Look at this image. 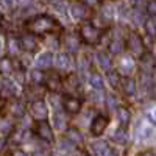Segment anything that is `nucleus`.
Masks as SVG:
<instances>
[{"label": "nucleus", "mask_w": 156, "mask_h": 156, "mask_svg": "<svg viewBox=\"0 0 156 156\" xmlns=\"http://www.w3.org/2000/svg\"><path fill=\"white\" fill-rule=\"evenodd\" d=\"M58 27L56 20L48 16V14H41V16H36L33 17L28 23H27V28L30 33L33 34H45V33H51L55 31Z\"/></svg>", "instance_id": "nucleus-1"}, {"label": "nucleus", "mask_w": 156, "mask_h": 156, "mask_svg": "<svg viewBox=\"0 0 156 156\" xmlns=\"http://www.w3.org/2000/svg\"><path fill=\"white\" fill-rule=\"evenodd\" d=\"M80 36L86 44H97L101 37V31L90 22H84L80 27Z\"/></svg>", "instance_id": "nucleus-2"}, {"label": "nucleus", "mask_w": 156, "mask_h": 156, "mask_svg": "<svg viewBox=\"0 0 156 156\" xmlns=\"http://www.w3.org/2000/svg\"><path fill=\"white\" fill-rule=\"evenodd\" d=\"M30 111H31L33 119H36V120H45L47 114H48V108L44 100H34L30 106Z\"/></svg>", "instance_id": "nucleus-3"}, {"label": "nucleus", "mask_w": 156, "mask_h": 156, "mask_svg": "<svg viewBox=\"0 0 156 156\" xmlns=\"http://www.w3.org/2000/svg\"><path fill=\"white\" fill-rule=\"evenodd\" d=\"M108 123H109V119H108L106 115H103V114L95 115L92 123H90V133H92L94 136H100L106 129Z\"/></svg>", "instance_id": "nucleus-4"}, {"label": "nucleus", "mask_w": 156, "mask_h": 156, "mask_svg": "<svg viewBox=\"0 0 156 156\" xmlns=\"http://www.w3.org/2000/svg\"><path fill=\"white\" fill-rule=\"evenodd\" d=\"M34 131H36V136H37L39 139L47 140V142H51V140H53V131H51L50 125H48L45 120H37Z\"/></svg>", "instance_id": "nucleus-5"}, {"label": "nucleus", "mask_w": 156, "mask_h": 156, "mask_svg": "<svg viewBox=\"0 0 156 156\" xmlns=\"http://www.w3.org/2000/svg\"><path fill=\"white\" fill-rule=\"evenodd\" d=\"M126 47L128 50L134 55H144V44H142V39L136 34V33H131L128 37V42H126Z\"/></svg>", "instance_id": "nucleus-6"}, {"label": "nucleus", "mask_w": 156, "mask_h": 156, "mask_svg": "<svg viewBox=\"0 0 156 156\" xmlns=\"http://www.w3.org/2000/svg\"><path fill=\"white\" fill-rule=\"evenodd\" d=\"M69 14L72 19H76V20H81L86 17L87 14V8L84 3H78V2H73L70 6H69Z\"/></svg>", "instance_id": "nucleus-7"}, {"label": "nucleus", "mask_w": 156, "mask_h": 156, "mask_svg": "<svg viewBox=\"0 0 156 156\" xmlns=\"http://www.w3.org/2000/svg\"><path fill=\"white\" fill-rule=\"evenodd\" d=\"M62 106H64V109H66V112L76 114V112H80V109H81V101L78 98H75V97L67 95V97H64Z\"/></svg>", "instance_id": "nucleus-8"}, {"label": "nucleus", "mask_w": 156, "mask_h": 156, "mask_svg": "<svg viewBox=\"0 0 156 156\" xmlns=\"http://www.w3.org/2000/svg\"><path fill=\"white\" fill-rule=\"evenodd\" d=\"M53 66V55L50 51H44L36 58V67L41 69V70H47Z\"/></svg>", "instance_id": "nucleus-9"}, {"label": "nucleus", "mask_w": 156, "mask_h": 156, "mask_svg": "<svg viewBox=\"0 0 156 156\" xmlns=\"http://www.w3.org/2000/svg\"><path fill=\"white\" fill-rule=\"evenodd\" d=\"M20 45L25 51H34L37 42H36V37L33 33H28V34H23L20 37Z\"/></svg>", "instance_id": "nucleus-10"}, {"label": "nucleus", "mask_w": 156, "mask_h": 156, "mask_svg": "<svg viewBox=\"0 0 156 156\" xmlns=\"http://www.w3.org/2000/svg\"><path fill=\"white\" fill-rule=\"evenodd\" d=\"M151 134H153V126H151L150 123H147V122L137 123V126H136V136H137L139 139H147V137H150Z\"/></svg>", "instance_id": "nucleus-11"}, {"label": "nucleus", "mask_w": 156, "mask_h": 156, "mask_svg": "<svg viewBox=\"0 0 156 156\" xmlns=\"http://www.w3.org/2000/svg\"><path fill=\"white\" fill-rule=\"evenodd\" d=\"M122 89H123V92L126 95H134L136 94V89H137V83L134 78L131 76H126L123 78V81H122Z\"/></svg>", "instance_id": "nucleus-12"}, {"label": "nucleus", "mask_w": 156, "mask_h": 156, "mask_svg": "<svg viewBox=\"0 0 156 156\" xmlns=\"http://www.w3.org/2000/svg\"><path fill=\"white\" fill-rule=\"evenodd\" d=\"M92 147H94V150H95V153H97L98 156H114L112 150L109 148V145L106 144V142H101V140L94 142Z\"/></svg>", "instance_id": "nucleus-13"}, {"label": "nucleus", "mask_w": 156, "mask_h": 156, "mask_svg": "<svg viewBox=\"0 0 156 156\" xmlns=\"http://www.w3.org/2000/svg\"><path fill=\"white\" fill-rule=\"evenodd\" d=\"M22 45H20V39H17L16 36H9L8 37V51L11 56H16L19 55Z\"/></svg>", "instance_id": "nucleus-14"}, {"label": "nucleus", "mask_w": 156, "mask_h": 156, "mask_svg": "<svg viewBox=\"0 0 156 156\" xmlns=\"http://www.w3.org/2000/svg\"><path fill=\"white\" fill-rule=\"evenodd\" d=\"M89 84H90V87H92L94 90H101L103 89V78H101V75L97 73V72H92L90 76H89Z\"/></svg>", "instance_id": "nucleus-15"}, {"label": "nucleus", "mask_w": 156, "mask_h": 156, "mask_svg": "<svg viewBox=\"0 0 156 156\" xmlns=\"http://www.w3.org/2000/svg\"><path fill=\"white\" fill-rule=\"evenodd\" d=\"M97 64L101 67V69H105V70H109L111 69V58L108 53H105V51H100V53H97Z\"/></svg>", "instance_id": "nucleus-16"}, {"label": "nucleus", "mask_w": 156, "mask_h": 156, "mask_svg": "<svg viewBox=\"0 0 156 156\" xmlns=\"http://www.w3.org/2000/svg\"><path fill=\"white\" fill-rule=\"evenodd\" d=\"M56 67L64 70L70 67V56L67 53H58L56 55Z\"/></svg>", "instance_id": "nucleus-17"}, {"label": "nucleus", "mask_w": 156, "mask_h": 156, "mask_svg": "<svg viewBox=\"0 0 156 156\" xmlns=\"http://www.w3.org/2000/svg\"><path fill=\"white\" fill-rule=\"evenodd\" d=\"M120 70H122V73L133 72V70H134V61H133V58L123 56V58L120 59Z\"/></svg>", "instance_id": "nucleus-18"}, {"label": "nucleus", "mask_w": 156, "mask_h": 156, "mask_svg": "<svg viewBox=\"0 0 156 156\" xmlns=\"http://www.w3.org/2000/svg\"><path fill=\"white\" fill-rule=\"evenodd\" d=\"M45 84H47V87H48L50 90H56V89H59V86H61V78H59L56 73L50 75V76H45Z\"/></svg>", "instance_id": "nucleus-19"}, {"label": "nucleus", "mask_w": 156, "mask_h": 156, "mask_svg": "<svg viewBox=\"0 0 156 156\" xmlns=\"http://www.w3.org/2000/svg\"><path fill=\"white\" fill-rule=\"evenodd\" d=\"M144 27H145V33H147L151 39H154V37H156V20H154L153 17L148 19V20H145Z\"/></svg>", "instance_id": "nucleus-20"}, {"label": "nucleus", "mask_w": 156, "mask_h": 156, "mask_svg": "<svg viewBox=\"0 0 156 156\" xmlns=\"http://www.w3.org/2000/svg\"><path fill=\"white\" fill-rule=\"evenodd\" d=\"M153 64H154V61H153L151 53H144V55H142V69L150 73L151 69H153Z\"/></svg>", "instance_id": "nucleus-21"}, {"label": "nucleus", "mask_w": 156, "mask_h": 156, "mask_svg": "<svg viewBox=\"0 0 156 156\" xmlns=\"http://www.w3.org/2000/svg\"><path fill=\"white\" fill-rule=\"evenodd\" d=\"M123 47H125V44H123V41L122 39H112V42L109 44V51L111 53H120V51H123Z\"/></svg>", "instance_id": "nucleus-22"}, {"label": "nucleus", "mask_w": 156, "mask_h": 156, "mask_svg": "<svg viewBox=\"0 0 156 156\" xmlns=\"http://www.w3.org/2000/svg\"><path fill=\"white\" fill-rule=\"evenodd\" d=\"M16 81L14 80H3V89H5V92H8L9 95H16L17 94V89H16Z\"/></svg>", "instance_id": "nucleus-23"}, {"label": "nucleus", "mask_w": 156, "mask_h": 156, "mask_svg": "<svg viewBox=\"0 0 156 156\" xmlns=\"http://www.w3.org/2000/svg\"><path fill=\"white\" fill-rule=\"evenodd\" d=\"M117 117H119V120H120L122 125H126L129 122V111L126 108H123V106L117 108Z\"/></svg>", "instance_id": "nucleus-24"}, {"label": "nucleus", "mask_w": 156, "mask_h": 156, "mask_svg": "<svg viewBox=\"0 0 156 156\" xmlns=\"http://www.w3.org/2000/svg\"><path fill=\"white\" fill-rule=\"evenodd\" d=\"M23 112H25V106H23L22 101H14V103H12V106H11V114H12V115L22 117Z\"/></svg>", "instance_id": "nucleus-25"}, {"label": "nucleus", "mask_w": 156, "mask_h": 156, "mask_svg": "<svg viewBox=\"0 0 156 156\" xmlns=\"http://www.w3.org/2000/svg\"><path fill=\"white\" fill-rule=\"evenodd\" d=\"M31 80H33V83L34 84H41V83H44L45 81V76H44V72L41 70V69H34V70H31Z\"/></svg>", "instance_id": "nucleus-26"}, {"label": "nucleus", "mask_w": 156, "mask_h": 156, "mask_svg": "<svg viewBox=\"0 0 156 156\" xmlns=\"http://www.w3.org/2000/svg\"><path fill=\"white\" fill-rule=\"evenodd\" d=\"M66 47H67V50L69 51H76L78 50V47H80V41L75 37V36H69L67 37V41H66Z\"/></svg>", "instance_id": "nucleus-27"}, {"label": "nucleus", "mask_w": 156, "mask_h": 156, "mask_svg": "<svg viewBox=\"0 0 156 156\" xmlns=\"http://www.w3.org/2000/svg\"><path fill=\"white\" fill-rule=\"evenodd\" d=\"M67 139H69L70 142H73V144H76V142H81L83 136H81V133L78 131V129H75V128H70L69 131H67Z\"/></svg>", "instance_id": "nucleus-28"}, {"label": "nucleus", "mask_w": 156, "mask_h": 156, "mask_svg": "<svg viewBox=\"0 0 156 156\" xmlns=\"http://www.w3.org/2000/svg\"><path fill=\"white\" fill-rule=\"evenodd\" d=\"M11 70H12V66H11L9 58H2L0 59V72L2 73H9Z\"/></svg>", "instance_id": "nucleus-29"}, {"label": "nucleus", "mask_w": 156, "mask_h": 156, "mask_svg": "<svg viewBox=\"0 0 156 156\" xmlns=\"http://www.w3.org/2000/svg\"><path fill=\"white\" fill-rule=\"evenodd\" d=\"M108 80H109L111 86L117 87V86L120 84V81H122V78L119 76V73H117V72H109V73H108Z\"/></svg>", "instance_id": "nucleus-30"}, {"label": "nucleus", "mask_w": 156, "mask_h": 156, "mask_svg": "<svg viewBox=\"0 0 156 156\" xmlns=\"http://www.w3.org/2000/svg\"><path fill=\"white\" fill-rule=\"evenodd\" d=\"M112 12H114V8L111 5H105L101 8V17L103 19H111L112 17Z\"/></svg>", "instance_id": "nucleus-31"}, {"label": "nucleus", "mask_w": 156, "mask_h": 156, "mask_svg": "<svg viewBox=\"0 0 156 156\" xmlns=\"http://www.w3.org/2000/svg\"><path fill=\"white\" fill-rule=\"evenodd\" d=\"M147 117L151 123H156V105H153L147 109Z\"/></svg>", "instance_id": "nucleus-32"}, {"label": "nucleus", "mask_w": 156, "mask_h": 156, "mask_svg": "<svg viewBox=\"0 0 156 156\" xmlns=\"http://www.w3.org/2000/svg\"><path fill=\"white\" fill-rule=\"evenodd\" d=\"M55 123H56L58 128H64V126H66V119H64V115H62L61 112H56V115H55Z\"/></svg>", "instance_id": "nucleus-33"}, {"label": "nucleus", "mask_w": 156, "mask_h": 156, "mask_svg": "<svg viewBox=\"0 0 156 156\" xmlns=\"http://www.w3.org/2000/svg\"><path fill=\"white\" fill-rule=\"evenodd\" d=\"M147 12L150 16H156V0H150L147 3Z\"/></svg>", "instance_id": "nucleus-34"}, {"label": "nucleus", "mask_w": 156, "mask_h": 156, "mask_svg": "<svg viewBox=\"0 0 156 156\" xmlns=\"http://www.w3.org/2000/svg\"><path fill=\"white\" fill-rule=\"evenodd\" d=\"M114 139H115V140H119V142H125V140H126V133H125V129L120 128L119 131L114 134Z\"/></svg>", "instance_id": "nucleus-35"}, {"label": "nucleus", "mask_w": 156, "mask_h": 156, "mask_svg": "<svg viewBox=\"0 0 156 156\" xmlns=\"http://www.w3.org/2000/svg\"><path fill=\"white\" fill-rule=\"evenodd\" d=\"M12 5H14L12 0H0V8H3L5 11H9L12 8Z\"/></svg>", "instance_id": "nucleus-36"}, {"label": "nucleus", "mask_w": 156, "mask_h": 156, "mask_svg": "<svg viewBox=\"0 0 156 156\" xmlns=\"http://www.w3.org/2000/svg\"><path fill=\"white\" fill-rule=\"evenodd\" d=\"M14 2L20 8H27V6H31L33 5V0H14Z\"/></svg>", "instance_id": "nucleus-37"}, {"label": "nucleus", "mask_w": 156, "mask_h": 156, "mask_svg": "<svg viewBox=\"0 0 156 156\" xmlns=\"http://www.w3.org/2000/svg\"><path fill=\"white\" fill-rule=\"evenodd\" d=\"M6 106H8V98H6L2 92H0V112H2Z\"/></svg>", "instance_id": "nucleus-38"}, {"label": "nucleus", "mask_w": 156, "mask_h": 156, "mask_svg": "<svg viewBox=\"0 0 156 156\" xmlns=\"http://www.w3.org/2000/svg\"><path fill=\"white\" fill-rule=\"evenodd\" d=\"M11 129V125L6 122V120H2L0 122V131H3V133H8Z\"/></svg>", "instance_id": "nucleus-39"}, {"label": "nucleus", "mask_w": 156, "mask_h": 156, "mask_svg": "<svg viewBox=\"0 0 156 156\" xmlns=\"http://www.w3.org/2000/svg\"><path fill=\"white\" fill-rule=\"evenodd\" d=\"M108 106H109V108H114V106H115V98H114L112 95L108 97Z\"/></svg>", "instance_id": "nucleus-40"}, {"label": "nucleus", "mask_w": 156, "mask_h": 156, "mask_svg": "<svg viewBox=\"0 0 156 156\" xmlns=\"http://www.w3.org/2000/svg\"><path fill=\"white\" fill-rule=\"evenodd\" d=\"M12 156H28V154L22 150H16V151H12Z\"/></svg>", "instance_id": "nucleus-41"}, {"label": "nucleus", "mask_w": 156, "mask_h": 156, "mask_svg": "<svg viewBox=\"0 0 156 156\" xmlns=\"http://www.w3.org/2000/svg\"><path fill=\"white\" fill-rule=\"evenodd\" d=\"M86 3L90 5V6H94V5H98L100 3V0H86Z\"/></svg>", "instance_id": "nucleus-42"}, {"label": "nucleus", "mask_w": 156, "mask_h": 156, "mask_svg": "<svg viewBox=\"0 0 156 156\" xmlns=\"http://www.w3.org/2000/svg\"><path fill=\"white\" fill-rule=\"evenodd\" d=\"M0 50H2V41H0Z\"/></svg>", "instance_id": "nucleus-43"}, {"label": "nucleus", "mask_w": 156, "mask_h": 156, "mask_svg": "<svg viewBox=\"0 0 156 156\" xmlns=\"http://www.w3.org/2000/svg\"><path fill=\"white\" fill-rule=\"evenodd\" d=\"M0 19H2V17H0Z\"/></svg>", "instance_id": "nucleus-44"}, {"label": "nucleus", "mask_w": 156, "mask_h": 156, "mask_svg": "<svg viewBox=\"0 0 156 156\" xmlns=\"http://www.w3.org/2000/svg\"><path fill=\"white\" fill-rule=\"evenodd\" d=\"M95 156H97V154H95Z\"/></svg>", "instance_id": "nucleus-45"}]
</instances>
